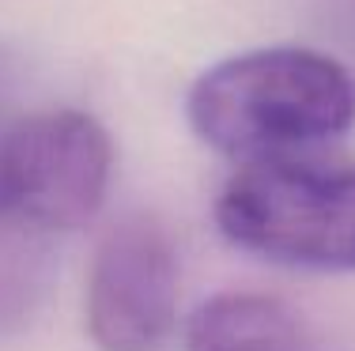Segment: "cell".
I'll return each mask as SVG.
<instances>
[{
    "instance_id": "7a4b0ae2",
    "label": "cell",
    "mask_w": 355,
    "mask_h": 351,
    "mask_svg": "<svg viewBox=\"0 0 355 351\" xmlns=\"http://www.w3.org/2000/svg\"><path fill=\"white\" fill-rule=\"evenodd\" d=\"M216 223L231 246L265 261L355 272V163H242L216 197Z\"/></svg>"
},
{
    "instance_id": "6da1fadb",
    "label": "cell",
    "mask_w": 355,
    "mask_h": 351,
    "mask_svg": "<svg viewBox=\"0 0 355 351\" xmlns=\"http://www.w3.org/2000/svg\"><path fill=\"white\" fill-rule=\"evenodd\" d=\"M185 121L239 166L302 155L355 125V76L314 46L242 49L193 80Z\"/></svg>"
},
{
    "instance_id": "277c9868",
    "label": "cell",
    "mask_w": 355,
    "mask_h": 351,
    "mask_svg": "<svg viewBox=\"0 0 355 351\" xmlns=\"http://www.w3.org/2000/svg\"><path fill=\"white\" fill-rule=\"evenodd\" d=\"M182 264L159 219L132 212L110 223L91 253L83 321L98 351H159L178 325Z\"/></svg>"
},
{
    "instance_id": "8992f818",
    "label": "cell",
    "mask_w": 355,
    "mask_h": 351,
    "mask_svg": "<svg viewBox=\"0 0 355 351\" xmlns=\"http://www.w3.org/2000/svg\"><path fill=\"white\" fill-rule=\"evenodd\" d=\"M12 231H15V223H8L4 215H0V303L4 298H12L15 291V269H19V257H23V249L12 242Z\"/></svg>"
},
{
    "instance_id": "5b68a950",
    "label": "cell",
    "mask_w": 355,
    "mask_h": 351,
    "mask_svg": "<svg viewBox=\"0 0 355 351\" xmlns=\"http://www.w3.org/2000/svg\"><path fill=\"white\" fill-rule=\"evenodd\" d=\"M185 351H325L299 310L276 295L219 291L185 321Z\"/></svg>"
},
{
    "instance_id": "3957f363",
    "label": "cell",
    "mask_w": 355,
    "mask_h": 351,
    "mask_svg": "<svg viewBox=\"0 0 355 351\" xmlns=\"http://www.w3.org/2000/svg\"><path fill=\"white\" fill-rule=\"evenodd\" d=\"M114 136L87 110H42L0 132V215L23 231H80L114 181Z\"/></svg>"
}]
</instances>
